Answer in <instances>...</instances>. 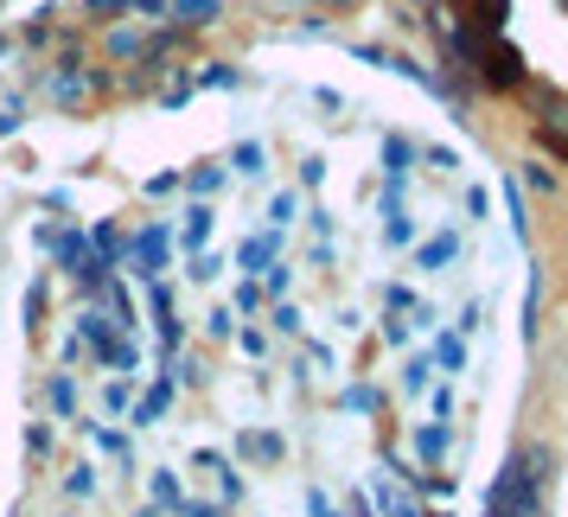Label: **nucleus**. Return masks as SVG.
Returning <instances> with one entry per match:
<instances>
[{
	"instance_id": "1",
	"label": "nucleus",
	"mask_w": 568,
	"mask_h": 517,
	"mask_svg": "<svg viewBox=\"0 0 568 517\" xmlns=\"http://www.w3.org/2000/svg\"><path fill=\"white\" fill-rule=\"evenodd\" d=\"M440 13L479 97L568 166V0H440Z\"/></svg>"
}]
</instances>
